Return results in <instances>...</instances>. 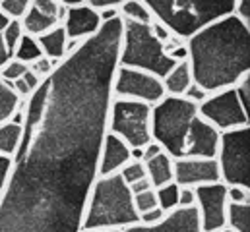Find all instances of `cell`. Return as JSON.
<instances>
[{"label": "cell", "mask_w": 250, "mask_h": 232, "mask_svg": "<svg viewBox=\"0 0 250 232\" xmlns=\"http://www.w3.org/2000/svg\"><path fill=\"white\" fill-rule=\"evenodd\" d=\"M8 60H10V55H8V51H6L4 43H2V37H0V68H2Z\"/></svg>", "instance_id": "obj_48"}, {"label": "cell", "mask_w": 250, "mask_h": 232, "mask_svg": "<svg viewBox=\"0 0 250 232\" xmlns=\"http://www.w3.org/2000/svg\"><path fill=\"white\" fill-rule=\"evenodd\" d=\"M41 57H43V51H41L37 39L31 37V35H25V33H23V37L20 39V43L16 45V49L12 53V58H16V60H20V62H23L27 66L33 60H37V58Z\"/></svg>", "instance_id": "obj_23"}, {"label": "cell", "mask_w": 250, "mask_h": 232, "mask_svg": "<svg viewBox=\"0 0 250 232\" xmlns=\"http://www.w3.org/2000/svg\"><path fill=\"white\" fill-rule=\"evenodd\" d=\"M126 0H87L85 4L93 10H105V8H121Z\"/></svg>", "instance_id": "obj_42"}, {"label": "cell", "mask_w": 250, "mask_h": 232, "mask_svg": "<svg viewBox=\"0 0 250 232\" xmlns=\"http://www.w3.org/2000/svg\"><path fill=\"white\" fill-rule=\"evenodd\" d=\"M111 93L117 99H130V101H140L146 105H157L165 97L163 81L161 77L136 70V68H125L117 66L115 76H113V85Z\"/></svg>", "instance_id": "obj_10"}, {"label": "cell", "mask_w": 250, "mask_h": 232, "mask_svg": "<svg viewBox=\"0 0 250 232\" xmlns=\"http://www.w3.org/2000/svg\"><path fill=\"white\" fill-rule=\"evenodd\" d=\"M227 199L229 203H250V188L227 186Z\"/></svg>", "instance_id": "obj_34"}, {"label": "cell", "mask_w": 250, "mask_h": 232, "mask_svg": "<svg viewBox=\"0 0 250 232\" xmlns=\"http://www.w3.org/2000/svg\"><path fill=\"white\" fill-rule=\"evenodd\" d=\"M107 132L121 137L128 147H146L151 141V105L113 97Z\"/></svg>", "instance_id": "obj_7"}, {"label": "cell", "mask_w": 250, "mask_h": 232, "mask_svg": "<svg viewBox=\"0 0 250 232\" xmlns=\"http://www.w3.org/2000/svg\"><path fill=\"white\" fill-rule=\"evenodd\" d=\"M198 116L211 124L217 132H229L250 126V115H247V111L243 109L235 87L209 93L208 99L198 105Z\"/></svg>", "instance_id": "obj_9"}, {"label": "cell", "mask_w": 250, "mask_h": 232, "mask_svg": "<svg viewBox=\"0 0 250 232\" xmlns=\"http://www.w3.org/2000/svg\"><path fill=\"white\" fill-rule=\"evenodd\" d=\"M33 0H2L0 8L12 18V19H21L23 14L31 8Z\"/></svg>", "instance_id": "obj_31"}, {"label": "cell", "mask_w": 250, "mask_h": 232, "mask_svg": "<svg viewBox=\"0 0 250 232\" xmlns=\"http://www.w3.org/2000/svg\"><path fill=\"white\" fill-rule=\"evenodd\" d=\"M235 93L243 105V109L247 111V115L250 113V74L245 76L237 85H235Z\"/></svg>", "instance_id": "obj_33"}, {"label": "cell", "mask_w": 250, "mask_h": 232, "mask_svg": "<svg viewBox=\"0 0 250 232\" xmlns=\"http://www.w3.org/2000/svg\"><path fill=\"white\" fill-rule=\"evenodd\" d=\"M119 66L144 70L157 77H165L175 62L165 55L163 43L151 35L149 25L123 19Z\"/></svg>", "instance_id": "obj_6"}, {"label": "cell", "mask_w": 250, "mask_h": 232, "mask_svg": "<svg viewBox=\"0 0 250 232\" xmlns=\"http://www.w3.org/2000/svg\"><path fill=\"white\" fill-rule=\"evenodd\" d=\"M59 2H61L62 6H68V8H70V6H80V4H85L87 0H59Z\"/></svg>", "instance_id": "obj_50"}, {"label": "cell", "mask_w": 250, "mask_h": 232, "mask_svg": "<svg viewBox=\"0 0 250 232\" xmlns=\"http://www.w3.org/2000/svg\"><path fill=\"white\" fill-rule=\"evenodd\" d=\"M196 193V209L200 217L202 232H215L225 229L227 221V186L223 182L206 184L194 188Z\"/></svg>", "instance_id": "obj_11"}, {"label": "cell", "mask_w": 250, "mask_h": 232, "mask_svg": "<svg viewBox=\"0 0 250 232\" xmlns=\"http://www.w3.org/2000/svg\"><path fill=\"white\" fill-rule=\"evenodd\" d=\"M78 232H123V231H87V229H80Z\"/></svg>", "instance_id": "obj_51"}, {"label": "cell", "mask_w": 250, "mask_h": 232, "mask_svg": "<svg viewBox=\"0 0 250 232\" xmlns=\"http://www.w3.org/2000/svg\"><path fill=\"white\" fill-rule=\"evenodd\" d=\"M121 18L128 19V21H136V23H146L149 25L153 21L151 12L147 10V6L142 0H126L125 4L119 8Z\"/></svg>", "instance_id": "obj_24"}, {"label": "cell", "mask_w": 250, "mask_h": 232, "mask_svg": "<svg viewBox=\"0 0 250 232\" xmlns=\"http://www.w3.org/2000/svg\"><path fill=\"white\" fill-rule=\"evenodd\" d=\"M151 18L163 23L171 35L187 41L204 25L233 14L235 0H142Z\"/></svg>", "instance_id": "obj_4"}, {"label": "cell", "mask_w": 250, "mask_h": 232, "mask_svg": "<svg viewBox=\"0 0 250 232\" xmlns=\"http://www.w3.org/2000/svg\"><path fill=\"white\" fill-rule=\"evenodd\" d=\"M126 163H130V147L121 137L107 132L105 139H103V145H101V153H99L97 174L99 176L119 174Z\"/></svg>", "instance_id": "obj_16"}, {"label": "cell", "mask_w": 250, "mask_h": 232, "mask_svg": "<svg viewBox=\"0 0 250 232\" xmlns=\"http://www.w3.org/2000/svg\"><path fill=\"white\" fill-rule=\"evenodd\" d=\"M149 31H151V35H153L157 41H161V43H165V41L171 37V31H169L163 23H159V21H155V19L149 23Z\"/></svg>", "instance_id": "obj_41"}, {"label": "cell", "mask_w": 250, "mask_h": 232, "mask_svg": "<svg viewBox=\"0 0 250 232\" xmlns=\"http://www.w3.org/2000/svg\"><path fill=\"white\" fill-rule=\"evenodd\" d=\"M27 70H29L27 64H23V62H20V60H16V58H10V60L0 68V79L12 83V81L20 79Z\"/></svg>", "instance_id": "obj_28"}, {"label": "cell", "mask_w": 250, "mask_h": 232, "mask_svg": "<svg viewBox=\"0 0 250 232\" xmlns=\"http://www.w3.org/2000/svg\"><path fill=\"white\" fill-rule=\"evenodd\" d=\"M20 23H21L23 33H25V35H31V37H39V35L51 31L53 27L61 25V23L57 21V18L47 16L45 12H41V10L35 8L33 4H31V8L23 14V18L20 19Z\"/></svg>", "instance_id": "obj_19"}, {"label": "cell", "mask_w": 250, "mask_h": 232, "mask_svg": "<svg viewBox=\"0 0 250 232\" xmlns=\"http://www.w3.org/2000/svg\"><path fill=\"white\" fill-rule=\"evenodd\" d=\"M146 165V176L151 182L153 190L173 182V159L167 153H159L157 157L149 159Z\"/></svg>", "instance_id": "obj_20"}, {"label": "cell", "mask_w": 250, "mask_h": 232, "mask_svg": "<svg viewBox=\"0 0 250 232\" xmlns=\"http://www.w3.org/2000/svg\"><path fill=\"white\" fill-rule=\"evenodd\" d=\"M219 139H221V132H217L204 118L196 116L188 128L187 141H185V157L215 159Z\"/></svg>", "instance_id": "obj_13"}, {"label": "cell", "mask_w": 250, "mask_h": 232, "mask_svg": "<svg viewBox=\"0 0 250 232\" xmlns=\"http://www.w3.org/2000/svg\"><path fill=\"white\" fill-rule=\"evenodd\" d=\"M140 215L134 207L130 188L121 174L99 176L91 188L82 229L87 231H125L126 227L138 225Z\"/></svg>", "instance_id": "obj_3"}, {"label": "cell", "mask_w": 250, "mask_h": 232, "mask_svg": "<svg viewBox=\"0 0 250 232\" xmlns=\"http://www.w3.org/2000/svg\"><path fill=\"white\" fill-rule=\"evenodd\" d=\"M10 21H12V18H10V16H8V14H6L2 8H0V33H2V31L8 27V23H10Z\"/></svg>", "instance_id": "obj_47"}, {"label": "cell", "mask_w": 250, "mask_h": 232, "mask_svg": "<svg viewBox=\"0 0 250 232\" xmlns=\"http://www.w3.org/2000/svg\"><path fill=\"white\" fill-rule=\"evenodd\" d=\"M59 64H61V62H55V60H51V58L41 57L29 64V72H33V74L43 81V79H47V77L55 72V68H57Z\"/></svg>", "instance_id": "obj_32"}, {"label": "cell", "mask_w": 250, "mask_h": 232, "mask_svg": "<svg viewBox=\"0 0 250 232\" xmlns=\"http://www.w3.org/2000/svg\"><path fill=\"white\" fill-rule=\"evenodd\" d=\"M21 79L25 81V85H27L31 91H35V89L39 87V83H41V79H39V77H37L33 72H29V70H27V72L21 76Z\"/></svg>", "instance_id": "obj_46"}, {"label": "cell", "mask_w": 250, "mask_h": 232, "mask_svg": "<svg viewBox=\"0 0 250 232\" xmlns=\"http://www.w3.org/2000/svg\"><path fill=\"white\" fill-rule=\"evenodd\" d=\"M18 101L20 99L12 91L10 83L4 81V79H0V124L6 122L12 116V113L18 109Z\"/></svg>", "instance_id": "obj_26"}, {"label": "cell", "mask_w": 250, "mask_h": 232, "mask_svg": "<svg viewBox=\"0 0 250 232\" xmlns=\"http://www.w3.org/2000/svg\"><path fill=\"white\" fill-rule=\"evenodd\" d=\"M208 95H209L208 91H204L200 85L192 83V85H190V87L187 89V93H185L183 97H185V99H188V101H192L194 105H202V103L208 99Z\"/></svg>", "instance_id": "obj_36"}, {"label": "cell", "mask_w": 250, "mask_h": 232, "mask_svg": "<svg viewBox=\"0 0 250 232\" xmlns=\"http://www.w3.org/2000/svg\"><path fill=\"white\" fill-rule=\"evenodd\" d=\"M165 215H167V213H165L163 209L155 207V209L146 211V213H142V215H140V225H157Z\"/></svg>", "instance_id": "obj_39"}, {"label": "cell", "mask_w": 250, "mask_h": 232, "mask_svg": "<svg viewBox=\"0 0 250 232\" xmlns=\"http://www.w3.org/2000/svg\"><path fill=\"white\" fill-rule=\"evenodd\" d=\"M10 174H12V157L0 155V193L6 188V184L10 180Z\"/></svg>", "instance_id": "obj_37"}, {"label": "cell", "mask_w": 250, "mask_h": 232, "mask_svg": "<svg viewBox=\"0 0 250 232\" xmlns=\"http://www.w3.org/2000/svg\"><path fill=\"white\" fill-rule=\"evenodd\" d=\"M163 81V89H165V95H171V97H183L187 93V89L194 83V77H192V70H190V64L188 60L183 62H177L169 74L165 77H161Z\"/></svg>", "instance_id": "obj_17"}, {"label": "cell", "mask_w": 250, "mask_h": 232, "mask_svg": "<svg viewBox=\"0 0 250 232\" xmlns=\"http://www.w3.org/2000/svg\"><path fill=\"white\" fill-rule=\"evenodd\" d=\"M215 232H233V231H231V229H227V227H225V229H221V231H215Z\"/></svg>", "instance_id": "obj_52"}, {"label": "cell", "mask_w": 250, "mask_h": 232, "mask_svg": "<svg viewBox=\"0 0 250 232\" xmlns=\"http://www.w3.org/2000/svg\"><path fill=\"white\" fill-rule=\"evenodd\" d=\"M173 182L181 188H198V186L221 182L217 161L198 159V157L173 159Z\"/></svg>", "instance_id": "obj_12"}, {"label": "cell", "mask_w": 250, "mask_h": 232, "mask_svg": "<svg viewBox=\"0 0 250 232\" xmlns=\"http://www.w3.org/2000/svg\"><path fill=\"white\" fill-rule=\"evenodd\" d=\"M97 14H99L101 23H107V21H113V19H119L121 18L119 8H105V10H99Z\"/></svg>", "instance_id": "obj_44"}, {"label": "cell", "mask_w": 250, "mask_h": 232, "mask_svg": "<svg viewBox=\"0 0 250 232\" xmlns=\"http://www.w3.org/2000/svg\"><path fill=\"white\" fill-rule=\"evenodd\" d=\"M233 14H235L241 21H245L247 25H250V0H235Z\"/></svg>", "instance_id": "obj_38"}, {"label": "cell", "mask_w": 250, "mask_h": 232, "mask_svg": "<svg viewBox=\"0 0 250 232\" xmlns=\"http://www.w3.org/2000/svg\"><path fill=\"white\" fill-rule=\"evenodd\" d=\"M142 147H130V161H142Z\"/></svg>", "instance_id": "obj_49"}, {"label": "cell", "mask_w": 250, "mask_h": 232, "mask_svg": "<svg viewBox=\"0 0 250 232\" xmlns=\"http://www.w3.org/2000/svg\"><path fill=\"white\" fill-rule=\"evenodd\" d=\"M198 116V105L185 97L165 95L151 107V141L171 159L185 157V141L192 120Z\"/></svg>", "instance_id": "obj_5"}, {"label": "cell", "mask_w": 250, "mask_h": 232, "mask_svg": "<svg viewBox=\"0 0 250 232\" xmlns=\"http://www.w3.org/2000/svg\"><path fill=\"white\" fill-rule=\"evenodd\" d=\"M21 139V126L12 124L10 120L0 124V155L14 157Z\"/></svg>", "instance_id": "obj_22"}, {"label": "cell", "mask_w": 250, "mask_h": 232, "mask_svg": "<svg viewBox=\"0 0 250 232\" xmlns=\"http://www.w3.org/2000/svg\"><path fill=\"white\" fill-rule=\"evenodd\" d=\"M123 232H202L196 207H177L169 211L157 225H132Z\"/></svg>", "instance_id": "obj_14"}, {"label": "cell", "mask_w": 250, "mask_h": 232, "mask_svg": "<svg viewBox=\"0 0 250 232\" xmlns=\"http://www.w3.org/2000/svg\"><path fill=\"white\" fill-rule=\"evenodd\" d=\"M128 188H130V193L134 195V193H142V192H146V190H151L153 186H151V182H149L147 178H142V180H138V182L130 184Z\"/></svg>", "instance_id": "obj_45"}, {"label": "cell", "mask_w": 250, "mask_h": 232, "mask_svg": "<svg viewBox=\"0 0 250 232\" xmlns=\"http://www.w3.org/2000/svg\"><path fill=\"white\" fill-rule=\"evenodd\" d=\"M179 207H196L194 188H181V192H179Z\"/></svg>", "instance_id": "obj_40"}, {"label": "cell", "mask_w": 250, "mask_h": 232, "mask_svg": "<svg viewBox=\"0 0 250 232\" xmlns=\"http://www.w3.org/2000/svg\"><path fill=\"white\" fill-rule=\"evenodd\" d=\"M187 51L196 85L208 93L235 87L250 74V25L229 14L188 37Z\"/></svg>", "instance_id": "obj_2"}, {"label": "cell", "mask_w": 250, "mask_h": 232, "mask_svg": "<svg viewBox=\"0 0 250 232\" xmlns=\"http://www.w3.org/2000/svg\"><path fill=\"white\" fill-rule=\"evenodd\" d=\"M215 161L225 186L250 188V126L221 132Z\"/></svg>", "instance_id": "obj_8"}, {"label": "cell", "mask_w": 250, "mask_h": 232, "mask_svg": "<svg viewBox=\"0 0 250 232\" xmlns=\"http://www.w3.org/2000/svg\"><path fill=\"white\" fill-rule=\"evenodd\" d=\"M142 151H144V155H142V163H147L149 159H153V157H157L159 153H163V149H161L155 141H149L146 147H142Z\"/></svg>", "instance_id": "obj_43"}, {"label": "cell", "mask_w": 250, "mask_h": 232, "mask_svg": "<svg viewBox=\"0 0 250 232\" xmlns=\"http://www.w3.org/2000/svg\"><path fill=\"white\" fill-rule=\"evenodd\" d=\"M101 19L97 10L89 8L87 4H80V6H70L66 10V18L62 21V27L66 31L68 39H78V41H85L89 37H93L99 29H101Z\"/></svg>", "instance_id": "obj_15"}, {"label": "cell", "mask_w": 250, "mask_h": 232, "mask_svg": "<svg viewBox=\"0 0 250 232\" xmlns=\"http://www.w3.org/2000/svg\"><path fill=\"white\" fill-rule=\"evenodd\" d=\"M35 39H37V43L43 51V57L51 58L55 62H62L64 57H66V41H68L62 25H57L51 31H47V33H43Z\"/></svg>", "instance_id": "obj_18"}, {"label": "cell", "mask_w": 250, "mask_h": 232, "mask_svg": "<svg viewBox=\"0 0 250 232\" xmlns=\"http://www.w3.org/2000/svg\"><path fill=\"white\" fill-rule=\"evenodd\" d=\"M123 19L66 55L23 109L21 139L0 193V232H78L107 134Z\"/></svg>", "instance_id": "obj_1"}, {"label": "cell", "mask_w": 250, "mask_h": 232, "mask_svg": "<svg viewBox=\"0 0 250 232\" xmlns=\"http://www.w3.org/2000/svg\"><path fill=\"white\" fill-rule=\"evenodd\" d=\"M225 227L233 232H250V203H229Z\"/></svg>", "instance_id": "obj_21"}, {"label": "cell", "mask_w": 250, "mask_h": 232, "mask_svg": "<svg viewBox=\"0 0 250 232\" xmlns=\"http://www.w3.org/2000/svg\"><path fill=\"white\" fill-rule=\"evenodd\" d=\"M33 6L39 8L41 12H45L47 16L57 18V21H59V12L62 8V4L59 0H33Z\"/></svg>", "instance_id": "obj_35"}, {"label": "cell", "mask_w": 250, "mask_h": 232, "mask_svg": "<svg viewBox=\"0 0 250 232\" xmlns=\"http://www.w3.org/2000/svg\"><path fill=\"white\" fill-rule=\"evenodd\" d=\"M0 2H2V0H0Z\"/></svg>", "instance_id": "obj_53"}, {"label": "cell", "mask_w": 250, "mask_h": 232, "mask_svg": "<svg viewBox=\"0 0 250 232\" xmlns=\"http://www.w3.org/2000/svg\"><path fill=\"white\" fill-rule=\"evenodd\" d=\"M0 37H2V43H4V47H6V51H8V55L12 58V53H14L16 45H18L20 39L23 37V29H21L20 19H12V21L8 23V27L0 33Z\"/></svg>", "instance_id": "obj_27"}, {"label": "cell", "mask_w": 250, "mask_h": 232, "mask_svg": "<svg viewBox=\"0 0 250 232\" xmlns=\"http://www.w3.org/2000/svg\"><path fill=\"white\" fill-rule=\"evenodd\" d=\"M179 192L181 186H177L175 182H169L161 188H155V195H157V207L163 209L165 213L173 211L179 207Z\"/></svg>", "instance_id": "obj_25"}, {"label": "cell", "mask_w": 250, "mask_h": 232, "mask_svg": "<svg viewBox=\"0 0 250 232\" xmlns=\"http://www.w3.org/2000/svg\"><path fill=\"white\" fill-rule=\"evenodd\" d=\"M132 199H134V207H136L138 215H142V213L151 211V209L157 207V195H155V190L153 188L151 190H146L142 193H134Z\"/></svg>", "instance_id": "obj_30"}, {"label": "cell", "mask_w": 250, "mask_h": 232, "mask_svg": "<svg viewBox=\"0 0 250 232\" xmlns=\"http://www.w3.org/2000/svg\"><path fill=\"white\" fill-rule=\"evenodd\" d=\"M119 174L125 180L126 186H130V184H134V182H138L142 178H147L146 176V165L142 161H130V163H126L125 167H123V171Z\"/></svg>", "instance_id": "obj_29"}]
</instances>
